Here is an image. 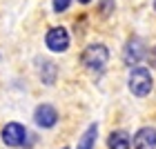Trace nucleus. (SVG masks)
<instances>
[{"label": "nucleus", "mask_w": 156, "mask_h": 149, "mask_svg": "<svg viewBox=\"0 0 156 149\" xmlns=\"http://www.w3.org/2000/svg\"><path fill=\"white\" fill-rule=\"evenodd\" d=\"M152 7H154V11H156V0H152Z\"/></svg>", "instance_id": "15"}, {"label": "nucleus", "mask_w": 156, "mask_h": 149, "mask_svg": "<svg viewBox=\"0 0 156 149\" xmlns=\"http://www.w3.org/2000/svg\"><path fill=\"white\" fill-rule=\"evenodd\" d=\"M109 56H112L109 47L105 42H89L80 54V65H83L85 71H89L94 76H103L105 69H107Z\"/></svg>", "instance_id": "1"}, {"label": "nucleus", "mask_w": 156, "mask_h": 149, "mask_svg": "<svg viewBox=\"0 0 156 149\" xmlns=\"http://www.w3.org/2000/svg\"><path fill=\"white\" fill-rule=\"evenodd\" d=\"M36 67H38V78L45 87H54L58 80V65L51 58H36Z\"/></svg>", "instance_id": "7"}, {"label": "nucleus", "mask_w": 156, "mask_h": 149, "mask_svg": "<svg viewBox=\"0 0 156 149\" xmlns=\"http://www.w3.org/2000/svg\"><path fill=\"white\" fill-rule=\"evenodd\" d=\"M45 47L51 54H67L69 47H72V33H69V29L62 25L49 27L45 33Z\"/></svg>", "instance_id": "3"}, {"label": "nucleus", "mask_w": 156, "mask_h": 149, "mask_svg": "<svg viewBox=\"0 0 156 149\" xmlns=\"http://www.w3.org/2000/svg\"><path fill=\"white\" fill-rule=\"evenodd\" d=\"M147 42L140 38V36H132L127 38V42L123 45V54H120V58L127 67H134V65H140V62L145 60L147 56Z\"/></svg>", "instance_id": "5"}, {"label": "nucleus", "mask_w": 156, "mask_h": 149, "mask_svg": "<svg viewBox=\"0 0 156 149\" xmlns=\"http://www.w3.org/2000/svg\"><path fill=\"white\" fill-rule=\"evenodd\" d=\"M34 125L38 127V129H54L56 125H58V120H60V113L58 109L54 107L51 102H40L36 105V109H34Z\"/></svg>", "instance_id": "6"}, {"label": "nucleus", "mask_w": 156, "mask_h": 149, "mask_svg": "<svg viewBox=\"0 0 156 149\" xmlns=\"http://www.w3.org/2000/svg\"><path fill=\"white\" fill-rule=\"evenodd\" d=\"M132 147L134 149H156V127L145 125L136 129V133L132 136Z\"/></svg>", "instance_id": "8"}, {"label": "nucleus", "mask_w": 156, "mask_h": 149, "mask_svg": "<svg viewBox=\"0 0 156 149\" xmlns=\"http://www.w3.org/2000/svg\"><path fill=\"white\" fill-rule=\"evenodd\" d=\"M72 5H74V0H51V11L56 16H60V13H67L72 9Z\"/></svg>", "instance_id": "12"}, {"label": "nucleus", "mask_w": 156, "mask_h": 149, "mask_svg": "<svg viewBox=\"0 0 156 149\" xmlns=\"http://www.w3.org/2000/svg\"><path fill=\"white\" fill-rule=\"evenodd\" d=\"M65 149H67V147H65Z\"/></svg>", "instance_id": "16"}, {"label": "nucleus", "mask_w": 156, "mask_h": 149, "mask_svg": "<svg viewBox=\"0 0 156 149\" xmlns=\"http://www.w3.org/2000/svg\"><path fill=\"white\" fill-rule=\"evenodd\" d=\"M127 89L134 98H147L154 91V74L150 67L134 65L127 74Z\"/></svg>", "instance_id": "2"}, {"label": "nucleus", "mask_w": 156, "mask_h": 149, "mask_svg": "<svg viewBox=\"0 0 156 149\" xmlns=\"http://www.w3.org/2000/svg\"><path fill=\"white\" fill-rule=\"evenodd\" d=\"M94 0H78V5H83V7H87V5H91Z\"/></svg>", "instance_id": "14"}, {"label": "nucleus", "mask_w": 156, "mask_h": 149, "mask_svg": "<svg viewBox=\"0 0 156 149\" xmlns=\"http://www.w3.org/2000/svg\"><path fill=\"white\" fill-rule=\"evenodd\" d=\"M96 138H98V123H91L87 129L83 131L80 140H78L76 149H94L96 147Z\"/></svg>", "instance_id": "10"}, {"label": "nucleus", "mask_w": 156, "mask_h": 149, "mask_svg": "<svg viewBox=\"0 0 156 149\" xmlns=\"http://www.w3.org/2000/svg\"><path fill=\"white\" fill-rule=\"evenodd\" d=\"M107 149H132V136L125 129H114L107 136Z\"/></svg>", "instance_id": "9"}, {"label": "nucleus", "mask_w": 156, "mask_h": 149, "mask_svg": "<svg viewBox=\"0 0 156 149\" xmlns=\"http://www.w3.org/2000/svg\"><path fill=\"white\" fill-rule=\"evenodd\" d=\"M116 9V0H98L96 2V11L101 18H109Z\"/></svg>", "instance_id": "11"}, {"label": "nucleus", "mask_w": 156, "mask_h": 149, "mask_svg": "<svg viewBox=\"0 0 156 149\" xmlns=\"http://www.w3.org/2000/svg\"><path fill=\"white\" fill-rule=\"evenodd\" d=\"M147 65H150V69H156V45L147 49V56H145Z\"/></svg>", "instance_id": "13"}, {"label": "nucleus", "mask_w": 156, "mask_h": 149, "mask_svg": "<svg viewBox=\"0 0 156 149\" xmlns=\"http://www.w3.org/2000/svg\"><path fill=\"white\" fill-rule=\"evenodd\" d=\"M0 140L9 149H23L27 145V140H29V131H27V127L23 123L11 120V123H7L2 129H0Z\"/></svg>", "instance_id": "4"}]
</instances>
